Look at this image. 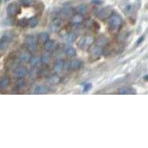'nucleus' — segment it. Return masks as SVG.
<instances>
[{"label": "nucleus", "instance_id": "obj_14", "mask_svg": "<svg viewBox=\"0 0 148 148\" xmlns=\"http://www.w3.org/2000/svg\"><path fill=\"white\" fill-rule=\"evenodd\" d=\"M118 92L121 95H132V94L136 93L135 90L129 87H123L119 88Z\"/></svg>", "mask_w": 148, "mask_h": 148}, {"label": "nucleus", "instance_id": "obj_7", "mask_svg": "<svg viewBox=\"0 0 148 148\" xmlns=\"http://www.w3.org/2000/svg\"><path fill=\"white\" fill-rule=\"evenodd\" d=\"M28 70L24 67H17L14 70V76L17 79H22L28 75Z\"/></svg>", "mask_w": 148, "mask_h": 148}, {"label": "nucleus", "instance_id": "obj_22", "mask_svg": "<svg viewBox=\"0 0 148 148\" xmlns=\"http://www.w3.org/2000/svg\"><path fill=\"white\" fill-rule=\"evenodd\" d=\"M40 62H41L40 57L38 56H31V58H30V61H29L30 65L33 66V67H36V66H37L38 64H39Z\"/></svg>", "mask_w": 148, "mask_h": 148}, {"label": "nucleus", "instance_id": "obj_12", "mask_svg": "<svg viewBox=\"0 0 148 148\" xmlns=\"http://www.w3.org/2000/svg\"><path fill=\"white\" fill-rule=\"evenodd\" d=\"M11 84V79L8 76H4L0 78V90H5Z\"/></svg>", "mask_w": 148, "mask_h": 148}, {"label": "nucleus", "instance_id": "obj_24", "mask_svg": "<svg viewBox=\"0 0 148 148\" xmlns=\"http://www.w3.org/2000/svg\"><path fill=\"white\" fill-rule=\"evenodd\" d=\"M38 22H39V21H38V19L35 16H33L31 17L29 20H28V23H29V25L30 26V28H35V27L37 26Z\"/></svg>", "mask_w": 148, "mask_h": 148}, {"label": "nucleus", "instance_id": "obj_21", "mask_svg": "<svg viewBox=\"0 0 148 148\" xmlns=\"http://www.w3.org/2000/svg\"><path fill=\"white\" fill-rule=\"evenodd\" d=\"M83 22V16L80 14L72 16L71 22L74 24H79Z\"/></svg>", "mask_w": 148, "mask_h": 148}, {"label": "nucleus", "instance_id": "obj_23", "mask_svg": "<svg viewBox=\"0 0 148 148\" xmlns=\"http://www.w3.org/2000/svg\"><path fill=\"white\" fill-rule=\"evenodd\" d=\"M77 39V35L74 32H70L66 36V40L70 42V43H73L74 41H76Z\"/></svg>", "mask_w": 148, "mask_h": 148}, {"label": "nucleus", "instance_id": "obj_17", "mask_svg": "<svg viewBox=\"0 0 148 148\" xmlns=\"http://www.w3.org/2000/svg\"><path fill=\"white\" fill-rule=\"evenodd\" d=\"M19 58L22 62H28L30 61V58H31V55H30V51H22V52L19 53Z\"/></svg>", "mask_w": 148, "mask_h": 148}, {"label": "nucleus", "instance_id": "obj_33", "mask_svg": "<svg viewBox=\"0 0 148 148\" xmlns=\"http://www.w3.org/2000/svg\"><path fill=\"white\" fill-rule=\"evenodd\" d=\"M0 4H1V2H0Z\"/></svg>", "mask_w": 148, "mask_h": 148}, {"label": "nucleus", "instance_id": "obj_9", "mask_svg": "<svg viewBox=\"0 0 148 148\" xmlns=\"http://www.w3.org/2000/svg\"><path fill=\"white\" fill-rule=\"evenodd\" d=\"M62 50H63V52H64L67 56H69V57H73V56H75L76 54V51L75 47H73L72 45H64Z\"/></svg>", "mask_w": 148, "mask_h": 148}, {"label": "nucleus", "instance_id": "obj_16", "mask_svg": "<svg viewBox=\"0 0 148 148\" xmlns=\"http://www.w3.org/2000/svg\"><path fill=\"white\" fill-rule=\"evenodd\" d=\"M81 66H82V62L79 59H73L70 62L69 68L71 70H77L81 68Z\"/></svg>", "mask_w": 148, "mask_h": 148}, {"label": "nucleus", "instance_id": "obj_31", "mask_svg": "<svg viewBox=\"0 0 148 148\" xmlns=\"http://www.w3.org/2000/svg\"><path fill=\"white\" fill-rule=\"evenodd\" d=\"M144 36H141V37L139 38V41H138V42H137V45H139V44L141 43V42H142V41H144Z\"/></svg>", "mask_w": 148, "mask_h": 148}, {"label": "nucleus", "instance_id": "obj_27", "mask_svg": "<svg viewBox=\"0 0 148 148\" xmlns=\"http://www.w3.org/2000/svg\"><path fill=\"white\" fill-rule=\"evenodd\" d=\"M20 3L24 6H30L34 4V0H20Z\"/></svg>", "mask_w": 148, "mask_h": 148}, {"label": "nucleus", "instance_id": "obj_8", "mask_svg": "<svg viewBox=\"0 0 148 148\" xmlns=\"http://www.w3.org/2000/svg\"><path fill=\"white\" fill-rule=\"evenodd\" d=\"M19 5L15 2H13V3L8 5V6L7 7V13L10 16H15L19 12Z\"/></svg>", "mask_w": 148, "mask_h": 148}, {"label": "nucleus", "instance_id": "obj_11", "mask_svg": "<svg viewBox=\"0 0 148 148\" xmlns=\"http://www.w3.org/2000/svg\"><path fill=\"white\" fill-rule=\"evenodd\" d=\"M73 14V8H69V7H66L64 8H62L61 10L60 13H59V15L63 19H68L70 17H72Z\"/></svg>", "mask_w": 148, "mask_h": 148}, {"label": "nucleus", "instance_id": "obj_32", "mask_svg": "<svg viewBox=\"0 0 148 148\" xmlns=\"http://www.w3.org/2000/svg\"><path fill=\"white\" fill-rule=\"evenodd\" d=\"M5 1H8V0H5Z\"/></svg>", "mask_w": 148, "mask_h": 148}, {"label": "nucleus", "instance_id": "obj_4", "mask_svg": "<svg viewBox=\"0 0 148 148\" xmlns=\"http://www.w3.org/2000/svg\"><path fill=\"white\" fill-rule=\"evenodd\" d=\"M103 53V47L94 45L90 49V58L91 61L98 60Z\"/></svg>", "mask_w": 148, "mask_h": 148}, {"label": "nucleus", "instance_id": "obj_18", "mask_svg": "<svg viewBox=\"0 0 148 148\" xmlns=\"http://www.w3.org/2000/svg\"><path fill=\"white\" fill-rule=\"evenodd\" d=\"M108 43V40H107V38L105 37L104 36H101L100 37H99L97 39L96 41V45L98 46H100L101 47H104L105 45H107V44Z\"/></svg>", "mask_w": 148, "mask_h": 148}, {"label": "nucleus", "instance_id": "obj_30", "mask_svg": "<svg viewBox=\"0 0 148 148\" xmlns=\"http://www.w3.org/2000/svg\"><path fill=\"white\" fill-rule=\"evenodd\" d=\"M101 2H102L101 0H93L92 1V3H93V4H96V5L101 4Z\"/></svg>", "mask_w": 148, "mask_h": 148}, {"label": "nucleus", "instance_id": "obj_19", "mask_svg": "<svg viewBox=\"0 0 148 148\" xmlns=\"http://www.w3.org/2000/svg\"><path fill=\"white\" fill-rule=\"evenodd\" d=\"M88 7L87 5L82 4L80 5L77 6V8H76V11L78 13V14H80V15H84L87 12Z\"/></svg>", "mask_w": 148, "mask_h": 148}, {"label": "nucleus", "instance_id": "obj_13", "mask_svg": "<svg viewBox=\"0 0 148 148\" xmlns=\"http://www.w3.org/2000/svg\"><path fill=\"white\" fill-rule=\"evenodd\" d=\"M64 65H65V62L64 59H58L56 61L54 64V70L56 73H60L62 72L64 68Z\"/></svg>", "mask_w": 148, "mask_h": 148}, {"label": "nucleus", "instance_id": "obj_5", "mask_svg": "<svg viewBox=\"0 0 148 148\" xmlns=\"http://www.w3.org/2000/svg\"><path fill=\"white\" fill-rule=\"evenodd\" d=\"M112 15V9L110 8H104L99 10L96 12V16L99 19L105 20L106 19H108Z\"/></svg>", "mask_w": 148, "mask_h": 148}, {"label": "nucleus", "instance_id": "obj_25", "mask_svg": "<svg viewBox=\"0 0 148 148\" xmlns=\"http://www.w3.org/2000/svg\"><path fill=\"white\" fill-rule=\"evenodd\" d=\"M49 39V34L46 32H42L39 34V40L41 42L45 44Z\"/></svg>", "mask_w": 148, "mask_h": 148}, {"label": "nucleus", "instance_id": "obj_20", "mask_svg": "<svg viewBox=\"0 0 148 148\" xmlns=\"http://www.w3.org/2000/svg\"><path fill=\"white\" fill-rule=\"evenodd\" d=\"M40 59H41V62L43 64H47L51 60V54L49 52L45 53L41 55Z\"/></svg>", "mask_w": 148, "mask_h": 148}, {"label": "nucleus", "instance_id": "obj_15", "mask_svg": "<svg viewBox=\"0 0 148 148\" xmlns=\"http://www.w3.org/2000/svg\"><path fill=\"white\" fill-rule=\"evenodd\" d=\"M49 92V88L45 85H39L36 87L34 89V93L39 94V95H42V94H46Z\"/></svg>", "mask_w": 148, "mask_h": 148}, {"label": "nucleus", "instance_id": "obj_1", "mask_svg": "<svg viewBox=\"0 0 148 148\" xmlns=\"http://www.w3.org/2000/svg\"><path fill=\"white\" fill-rule=\"evenodd\" d=\"M123 21H122V17L118 15H112L108 20L109 29L111 32L116 33L120 30L122 28Z\"/></svg>", "mask_w": 148, "mask_h": 148}, {"label": "nucleus", "instance_id": "obj_6", "mask_svg": "<svg viewBox=\"0 0 148 148\" xmlns=\"http://www.w3.org/2000/svg\"><path fill=\"white\" fill-rule=\"evenodd\" d=\"M94 41V38L91 36H84V37H82L80 39V40L78 42V45H79V47L81 48H84L85 47H88V46H90L93 43Z\"/></svg>", "mask_w": 148, "mask_h": 148}, {"label": "nucleus", "instance_id": "obj_26", "mask_svg": "<svg viewBox=\"0 0 148 148\" xmlns=\"http://www.w3.org/2000/svg\"><path fill=\"white\" fill-rule=\"evenodd\" d=\"M28 20L25 18L24 19H22L19 21V22H18V24H19V26H20L21 28H25V27L28 25Z\"/></svg>", "mask_w": 148, "mask_h": 148}, {"label": "nucleus", "instance_id": "obj_2", "mask_svg": "<svg viewBox=\"0 0 148 148\" xmlns=\"http://www.w3.org/2000/svg\"><path fill=\"white\" fill-rule=\"evenodd\" d=\"M24 45L29 51H36L38 47V38L35 35H28L25 38Z\"/></svg>", "mask_w": 148, "mask_h": 148}, {"label": "nucleus", "instance_id": "obj_29", "mask_svg": "<svg viewBox=\"0 0 148 148\" xmlns=\"http://www.w3.org/2000/svg\"><path fill=\"white\" fill-rule=\"evenodd\" d=\"M91 87H92V84H90V83H88V84H86L84 85L83 90H84V92H87V91H89L91 89Z\"/></svg>", "mask_w": 148, "mask_h": 148}, {"label": "nucleus", "instance_id": "obj_28", "mask_svg": "<svg viewBox=\"0 0 148 148\" xmlns=\"http://www.w3.org/2000/svg\"><path fill=\"white\" fill-rule=\"evenodd\" d=\"M60 26V24L59 23V22H54L53 23V25L51 26L52 28V30L53 31H56L59 29V27Z\"/></svg>", "mask_w": 148, "mask_h": 148}, {"label": "nucleus", "instance_id": "obj_3", "mask_svg": "<svg viewBox=\"0 0 148 148\" xmlns=\"http://www.w3.org/2000/svg\"><path fill=\"white\" fill-rule=\"evenodd\" d=\"M13 35L11 32H6L0 38V51H4L8 48L10 42L13 40Z\"/></svg>", "mask_w": 148, "mask_h": 148}, {"label": "nucleus", "instance_id": "obj_10", "mask_svg": "<svg viewBox=\"0 0 148 148\" xmlns=\"http://www.w3.org/2000/svg\"><path fill=\"white\" fill-rule=\"evenodd\" d=\"M57 48V44L53 40H47L45 43V49L47 52L51 53L55 51Z\"/></svg>", "mask_w": 148, "mask_h": 148}]
</instances>
